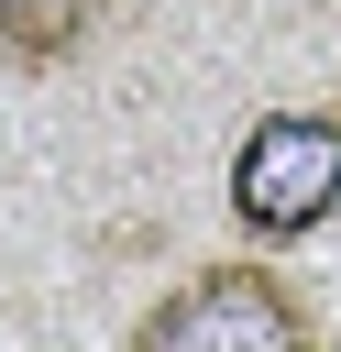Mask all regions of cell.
Segmentation results:
<instances>
[{
  "instance_id": "cell-1",
  "label": "cell",
  "mask_w": 341,
  "mask_h": 352,
  "mask_svg": "<svg viewBox=\"0 0 341 352\" xmlns=\"http://www.w3.org/2000/svg\"><path fill=\"white\" fill-rule=\"evenodd\" d=\"M121 352H319V319H308V297L286 286V264L242 253V264L176 275V286L132 319Z\"/></svg>"
},
{
  "instance_id": "cell-2",
  "label": "cell",
  "mask_w": 341,
  "mask_h": 352,
  "mask_svg": "<svg viewBox=\"0 0 341 352\" xmlns=\"http://www.w3.org/2000/svg\"><path fill=\"white\" fill-rule=\"evenodd\" d=\"M330 209H341V110H319V99L264 110L231 143V220H242V242L253 253H286Z\"/></svg>"
},
{
  "instance_id": "cell-3",
  "label": "cell",
  "mask_w": 341,
  "mask_h": 352,
  "mask_svg": "<svg viewBox=\"0 0 341 352\" xmlns=\"http://www.w3.org/2000/svg\"><path fill=\"white\" fill-rule=\"evenodd\" d=\"M88 44V0H0V66L11 77H55Z\"/></svg>"
}]
</instances>
